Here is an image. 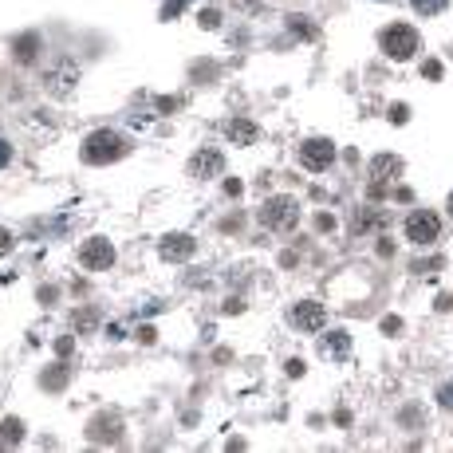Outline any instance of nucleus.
<instances>
[{"label":"nucleus","mask_w":453,"mask_h":453,"mask_svg":"<svg viewBox=\"0 0 453 453\" xmlns=\"http://www.w3.org/2000/svg\"><path fill=\"white\" fill-rule=\"evenodd\" d=\"M288 28L296 32L299 40H315V24L308 20V16H288Z\"/></svg>","instance_id":"20"},{"label":"nucleus","mask_w":453,"mask_h":453,"mask_svg":"<svg viewBox=\"0 0 453 453\" xmlns=\"http://www.w3.org/2000/svg\"><path fill=\"white\" fill-rule=\"evenodd\" d=\"M391 119H394L398 126H402V123L410 119V107H406V103H394V107H391Z\"/></svg>","instance_id":"26"},{"label":"nucleus","mask_w":453,"mask_h":453,"mask_svg":"<svg viewBox=\"0 0 453 453\" xmlns=\"http://www.w3.org/2000/svg\"><path fill=\"white\" fill-rule=\"evenodd\" d=\"M236 312H245V304L241 299H225V315H236Z\"/></svg>","instance_id":"33"},{"label":"nucleus","mask_w":453,"mask_h":453,"mask_svg":"<svg viewBox=\"0 0 453 453\" xmlns=\"http://www.w3.org/2000/svg\"><path fill=\"white\" fill-rule=\"evenodd\" d=\"M8 162H12V146H8V142H0V170H4Z\"/></svg>","instance_id":"32"},{"label":"nucleus","mask_w":453,"mask_h":453,"mask_svg":"<svg viewBox=\"0 0 453 453\" xmlns=\"http://www.w3.org/2000/svg\"><path fill=\"white\" fill-rule=\"evenodd\" d=\"M422 75H426V79H441V63H438V60H426Z\"/></svg>","instance_id":"29"},{"label":"nucleus","mask_w":453,"mask_h":453,"mask_svg":"<svg viewBox=\"0 0 453 453\" xmlns=\"http://www.w3.org/2000/svg\"><path fill=\"white\" fill-rule=\"evenodd\" d=\"M438 406H441V410H453V382L438 387Z\"/></svg>","instance_id":"24"},{"label":"nucleus","mask_w":453,"mask_h":453,"mask_svg":"<svg viewBox=\"0 0 453 453\" xmlns=\"http://www.w3.org/2000/svg\"><path fill=\"white\" fill-rule=\"evenodd\" d=\"M87 438H91L95 445H114V441H123V422H119L114 414H99V418H91V426H87Z\"/></svg>","instance_id":"9"},{"label":"nucleus","mask_w":453,"mask_h":453,"mask_svg":"<svg viewBox=\"0 0 453 453\" xmlns=\"http://www.w3.org/2000/svg\"><path fill=\"white\" fill-rule=\"evenodd\" d=\"M260 225L265 229H276V233H288V229H296L299 225V201L296 197H288V193H276V197H268L260 205Z\"/></svg>","instance_id":"3"},{"label":"nucleus","mask_w":453,"mask_h":453,"mask_svg":"<svg viewBox=\"0 0 453 453\" xmlns=\"http://www.w3.org/2000/svg\"><path fill=\"white\" fill-rule=\"evenodd\" d=\"M225 173V154L221 150H213V146H201L197 154L189 158V177H201V182H209V177H221Z\"/></svg>","instance_id":"8"},{"label":"nucleus","mask_w":453,"mask_h":453,"mask_svg":"<svg viewBox=\"0 0 453 453\" xmlns=\"http://www.w3.org/2000/svg\"><path fill=\"white\" fill-rule=\"evenodd\" d=\"M304 371H308V367H304V359H288V375H292V378H299Z\"/></svg>","instance_id":"31"},{"label":"nucleus","mask_w":453,"mask_h":453,"mask_svg":"<svg viewBox=\"0 0 453 453\" xmlns=\"http://www.w3.org/2000/svg\"><path fill=\"white\" fill-rule=\"evenodd\" d=\"M450 213H453V193H450Z\"/></svg>","instance_id":"38"},{"label":"nucleus","mask_w":453,"mask_h":453,"mask_svg":"<svg viewBox=\"0 0 453 453\" xmlns=\"http://www.w3.org/2000/svg\"><path fill=\"white\" fill-rule=\"evenodd\" d=\"M67 378H71V367L67 363H51V367H44V375H40V387L51 394H60L63 387H67Z\"/></svg>","instance_id":"15"},{"label":"nucleus","mask_w":453,"mask_h":453,"mask_svg":"<svg viewBox=\"0 0 453 453\" xmlns=\"http://www.w3.org/2000/svg\"><path fill=\"white\" fill-rule=\"evenodd\" d=\"M371 170H375V177H378V182H387L391 173H398V170H402V162H398L394 154H378L375 162H371Z\"/></svg>","instance_id":"17"},{"label":"nucleus","mask_w":453,"mask_h":453,"mask_svg":"<svg viewBox=\"0 0 453 453\" xmlns=\"http://www.w3.org/2000/svg\"><path fill=\"white\" fill-rule=\"evenodd\" d=\"M138 339H142V343H154L158 331H154V328H138Z\"/></svg>","instance_id":"34"},{"label":"nucleus","mask_w":453,"mask_h":453,"mask_svg":"<svg viewBox=\"0 0 453 453\" xmlns=\"http://www.w3.org/2000/svg\"><path fill=\"white\" fill-rule=\"evenodd\" d=\"M99 328V312L95 308H83V312L75 315V331H95Z\"/></svg>","instance_id":"21"},{"label":"nucleus","mask_w":453,"mask_h":453,"mask_svg":"<svg viewBox=\"0 0 453 453\" xmlns=\"http://www.w3.org/2000/svg\"><path fill=\"white\" fill-rule=\"evenodd\" d=\"M438 233H441V221H438V213H430V209H414L406 217V241H414V245H434L438 241Z\"/></svg>","instance_id":"5"},{"label":"nucleus","mask_w":453,"mask_h":453,"mask_svg":"<svg viewBox=\"0 0 453 453\" xmlns=\"http://www.w3.org/2000/svg\"><path fill=\"white\" fill-rule=\"evenodd\" d=\"M79 265L87 268V272H107V268L114 265V245H110L107 236L83 241V245H79Z\"/></svg>","instance_id":"4"},{"label":"nucleus","mask_w":453,"mask_h":453,"mask_svg":"<svg viewBox=\"0 0 453 453\" xmlns=\"http://www.w3.org/2000/svg\"><path fill=\"white\" fill-rule=\"evenodd\" d=\"M236 8H245V12H256V8H260V0H233Z\"/></svg>","instance_id":"35"},{"label":"nucleus","mask_w":453,"mask_h":453,"mask_svg":"<svg viewBox=\"0 0 453 453\" xmlns=\"http://www.w3.org/2000/svg\"><path fill=\"white\" fill-rule=\"evenodd\" d=\"M126 154V138L114 134V130H95L83 138V162L91 166H107V162H119Z\"/></svg>","instance_id":"2"},{"label":"nucleus","mask_w":453,"mask_h":453,"mask_svg":"<svg viewBox=\"0 0 453 453\" xmlns=\"http://www.w3.org/2000/svg\"><path fill=\"white\" fill-rule=\"evenodd\" d=\"M16 249V236L8 233V229H4V225H0V256H8V252Z\"/></svg>","instance_id":"25"},{"label":"nucleus","mask_w":453,"mask_h":453,"mask_svg":"<svg viewBox=\"0 0 453 453\" xmlns=\"http://www.w3.org/2000/svg\"><path fill=\"white\" fill-rule=\"evenodd\" d=\"M225 193H229V197H241V193H245V186H241L236 177H229V182H225Z\"/></svg>","instance_id":"30"},{"label":"nucleus","mask_w":453,"mask_h":453,"mask_svg":"<svg viewBox=\"0 0 453 453\" xmlns=\"http://www.w3.org/2000/svg\"><path fill=\"white\" fill-rule=\"evenodd\" d=\"M56 299V288H40V304H51Z\"/></svg>","instance_id":"37"},{"label":"nucleus","mask_w":453,"mask_h":453,"mask_svg":"<svg viewBox=\"0 0 453 453\" xmlns=\"http://www.w3.org/2000/svg\"><path fill=\"white\" fill-rule=\"evenodd\" d=\"M288 319H292L299 331L315 335V331H323V323H328V308H323L319 299H299V304H292Z\"/></svg>","instance_id":"6"},{"label":"nucleus","mask_w":453,"mask_h":453,"mask_svg":"<svg viewBox=\"0 0 453 453\" xmlns=\"http://www.w3.org/2000/svg\"><path fill=\"white\" fill-rule=\"evenodd\" d=\"M0 441L20 445V441H24V422H20V418H4V422H0Z\"/></svg>","instance_id":"18"},{"label":"nucleus","mask_w":453,"mask_h":453,"mask_svg":"<svg viewBox=\"0 0 453 453\" xmlns=\"http://www.w3.org/2000/svg\"><path fill=\"white\" fill-rule=\"evenodd\" d=\"M450 308H453V296H450V292H441V296H438V312H450Z\"/></svg>","instance_id":"36"},{"label":"nucleus","mask_w":453,"mask_h":453,"mask_svg":"<svg viewBox=\"0 0 453 453\" xmlns=\"http://www.w3.org/2000/svg\"><path fill=\"white\" fill-rule=\"evenodd\" d=\"M315 229H319V233H331V229H335V217H331V213H319V217H315Z\"/></svg>","instance_id":"28"},{"label":"nucleus","mask_w":453,"mask_h":453,"mask_svg":"<svg viewBox=\"0 0 453 453\" xmlns=\"http://www.w3.org/2000/svg\"><path fill=\"white\" fill-rule=\"evenodd\" d=\"M319 355L331 359V363L347 359V355H351V335H347V331H328V335L319 339Z\"/></svg>","instance_id":"12"},{"label":"nucleus","mask_w":453,"mask_h":453,"mask_svg":"<svg viewBox=\"0 0 453 453\" xmlns=\"http://www.w3.org/2000/svg\"><path fill=\"white\" fill-rule=\"evenodd\" d=\"M12 51L20 63H36V56L44 51V40H40V32H24V36H16L12 40Z\"/></svg>","instance_id":"14"},{"label":"nucleus","mask_w":453,"mask_h":453,"mask_svg":"<svg viewBox=\"0 0 453 453\" xmlns=\"http://www.w3.org/2000/svg\"><path fill=\"white\" fill-rule=\"evenodd\" d=\"M299 162H304V170L323 173L331 162H335V142L331 138H308L299 146Z\"/></svg>","instance_id":"7"},{"label":"nucleus","mask_w":453,"mask_h":453,"mask_svg":"<svg viewBox=\"0 0 453 453\" xmlns=\"http://www.w3.org/2000/svg\"><path fill=\"white\" fill-rule=\"evenodd\" d=\"M410 4H414V12L422 16H438V12H445V8H450V0H410Z\"/></svg>","instance_id":"19"},{"label":"nucleus","mask_w":453,"mask_h":453,"mask_svg":"<svg viewBox=\"0 0 453 453\" xmlns=\"http://www.w3.org/2000/svg\"><path fill=\"white\" fill-rule=\"evenodd\" d=\"M398 426H402V430H422V426H426V410L418 406V402L402 406V410H398Z\"/></svg>","instance_id":"16"},{"label":"nucleus","mask_w":453,"mask_h":453,"mask_svg":"<svg viewBox=\"0 0 453 453\" xmlns=\"http://www.w3.org/2000/svg\"><path fill=\"white\" fill-rule=\"evenodd\" d=\"M430 268H441V260H414V265H410V272H418V276H430Z\"/></svg>","instance_id":"27"},{"label":"nucleus","mask_w":453,"mask_h":453,"mask_svg":"<svg viewBox=\"0 0 453 453\" xmlns=\"http://www.w3.org/2000/svg\"><path fill=\"white\" fill-rule=\"evenodd\" d=\"M158 252H162L166 260H173V265H182V260H189V256L197 252V241L189 233H170V236H162Z\"/></svg>","instance_id":"10"},{"label":"nucleus","mask_w":453,"mask_h":453,"mask_svg":"<svg viewBox=\"0 0 453 453\" xmlns=\"http://www.w3.org/2000/svg\"><path fill=\"white\" fill-rule=\"evenodd\" d=\"M378 44H382V51H387L394 63H406V60H414V51L422 47V36H418L414 24H391V28H382Z\"/></svg>","instance_id":"1"},{"label":"nucleus","mask_w":453,"mask_h":453,"mask_svg":"<svg viewBox=\"0 0 453 453\" xmlns=\"http://www.w3.org/2000/svg\"><path fill=\"white\" fill-rule=\"evenodd\" d=\"M378 328H382V335H398V331H402V319H398V315H382Z\"/></svg>","instance_id":"23"},{"label":"nucleus","mask_w":453,"mask_h":453,"mask_svg":"<svg viewBox=\"0 0 453 453\" xmlns=\"http://www.w3.org/2000/svg\"><path fill=\"white\" fill-rule=\"evenodd\" d=\"M47 91L56 95V99H63V95H71L75 91V83H79V67L75 63H60V67H51L47 71Z\"/></svg>","instance_id":"11"},{"label":"nucleus","mask_w":453,"mask_h":453,"mask_svg":"<svg viewBox=\"0 0 453 453\" xmlns=\"http://www.w3.org/2000/svg\"><path fill=\"white\" fill-rule=\"evenodd\" d=\"M225 134L233 146H256L260 142V126L252 123V119H233V123L225 126Z\"/></svg>","instance_id":"13"},{"label":"nucleus","mask_w":453,"mask_h":453,"mask_svg":"<svg viewBox=\"0 0 453 453\" xmlns=\"http://www.w3.org/2000/svg\"><path fill=\"white\" fill-rule=\"evenodd\" d=\"M197 24H201L205 32H217L221 28V12L217 8H201V12H197Z\"/></svg>","instance_id":"22"}]
</instances>
